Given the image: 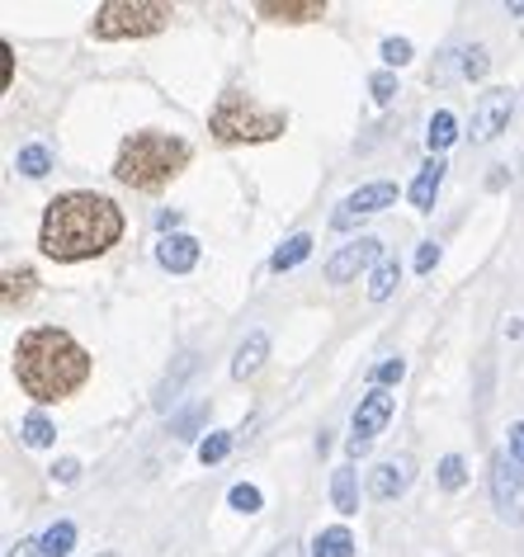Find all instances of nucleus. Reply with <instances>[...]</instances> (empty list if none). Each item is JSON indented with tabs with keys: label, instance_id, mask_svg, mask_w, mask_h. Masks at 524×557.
Here are the masks:
<instances>
[{
	"label": "nucleus",
	"instance_id": "38",
	"mask_svg": "<svg viewBox=\"0 0 524 557\" xmlns=\"http://www.w3.org/2000/svg\"><path fill=\"white\" fill-rule=\"evenodd\" d=\"M171 227H180V213H175V208H171V213H161V232L171 236Z\"/></svg>",
	"mask_w": 524,
	"mask_h": 557
},
{
	"label": "nucleus",
	"instance_id": "24",
	"mask_svg": "<svg viewBox=\"0 0 524 557\" xmlns=\"http://www.w3.org/2000/svg\"><path fill=\"white\" fill-rule=\"evenodd\" d=\"M24 444H29V449H48L52 444V435H58V430H52V421L43 411H34V416H24Z\"/></svg>",
	"mask_w": 524,
	"mask_h": 557
},
{
	"label": "nucleus",
	"instance_id": "18",
	"mask_svg": "<svg viewBox=\"0 0 524 557\" xmlns=\"http://www.w3.org/2000/svg\"><path fill=\"white\" fill-rule=\"evenodd\" d=\"M308 256H312V236H288V242L270 256V270L274 274H288V270H298Z\"/></svg>",
	"mask_w": 524,
	"mask_h": 557
},
{
	"label": "nucleus",
	"instance_id": "1",
	"mask_svg": "<svg viewBox=\"0 0 524 557\" xmlns=\"http://www.w3.org/2000/svg\"><path fill=\"white\" fill-rule=\"evenodd\" d=\"M123 236V208L104 194L90 189H72L58 194L43 208V227H38V250L58 264H76V260H95L109 246H118Z\"/></svg>",
	"mask_w": 524,
	"mask_h": 557
},
{
	"label": "nucleus",
	"instance_id": "13",
	"mask_svg": "<svg viewBox=\"0 0 524 557\" xmlns=\"http://www.w3.org/2000/svg\"><path fill=\"white\" fill-rule=\"evenodd\" d=\"M255 15L260 20H279V24H302V20H322L326 0H260Z\"/></svg>",
	"mask_w": 524,
	"mask_h": 557
},
{
	"label": "nucleus",
	"instance_id": "27",
	"mask_svg": "<svg viewBox=\"0 0 524 557\" xmlns=\"http://www.w3.org/2000/svg\"><path fill=\"white\" fill-rule=\"evenodd\" d=\"M463 482H467L463 458H459V454H445V458H439V486H445V492H459Z\"/></svg>",
	"mask_w": 524,
	"mask_h": 557
},
{
	"label": "nucleus",
	"instance_id": "34",
	"mask_svg": "<svg viewBox=\"0 0 524 557\" xmlns=\"http://www.w3.org/2000/svg\"><path fill=\"white\" fill-rule=\"evenodd\" d=\"M203 421V407H195V411H185L180 421H171V435H189V430H195Z\"/></svg>",
	"mask_w": 524,
	"mask_h": 557
},
{
	"label": "nucleus",
	"instance_id": "11",
	"mask_svg": "<svg viewBox=\"0 0 524 557\" xmlns=\"http://www.w3.org/2000/svg\"><path fill=\"white\" fill-rule=\"evenodd\" d=\"M411 478H416V463H411V458H383V463H374V472H369V496L397 500L411 486Z\"/></svg>",
	"mask_w": 524,
	"mask_h": 557
},
{
	"label": "nucleus",
	"instance_id": "23",
	"mask_svg": "<svg viewBox=\"0 0 524 557\" xmlns=\"http://www.w3.org/2000/svg\"><path fill=\"white\" fill-rule=\"evenodd\" d=\"M453 137H459V119H453L449 109H439V114L431 119V133H425V143H431V151H445Z\"/></svg>",
	"mask_w": 524,
	"mask_h": 557
},
{
	"label": "nucleus",
	"instance_id": "30",
	"mask_svg": "<svg viewBox=\"0 0 524 557\" xmlns=\"http://www.w3.org/2000/svg\"><path fill=\"white\" fill-rule=\"evenodd\" d=\"M402 379H407V364H402V359H383V364L374 369V383H378V387L402 383Z\"/></svg>",
	"mask_w": 524,
	"mask_h": 557
},
{
	"label": "nucleus",
	"instance_id": "29",
	"mask_svg": "<svg viewBox=\"0 0 524 557\" xmlns=\"http://www.w3.org/2000/svg\"><path fill=\"white\" fill-rule=\"evenodd\" d=\"M383 62H388V66H407L411 62V44H407V38H383Z\"/></svg>",
	"mask_w": 524,
	"mask_h": 557
},
{
	"label": "nucleus",
	"instance_id": "33",
	"mask_svg": "<svg viewBox=\"0 0 524 557\" xmlns=\"http://www.w3.org/2000/svg\"><path fill=\"white\" fill-rule=\"evenodd\" d=\"M52 478H58L62 486H72V482L80 478V463H76V458H62V463H58V468H52Z\"/></svg>",
	"mask_w": 524,
	"mask_h": 557
},
{
	"label": "nucleus",
	"instance_id": "22",
	"mask_svg": "<svg viewBox=\"0 0 524 557\" xmlns=\"http://www.w3.org/2000/svg\"><path fill=\"white\" fill-rule=\"evenodd\" d=\"M15 171L29 175V180H43L52 171V151L48 147H24L20 157H15Z\"/></svg>",
	"mask_w": 524,
	"mask_h": 557
},
{
	"label": "nucleus",
	"instance_id": "3",
	"mask_svg": "<svg viewBox=\"0 0 524 557\" xmlns=\"http://www.w3.org/2000/svg\"><path fill=\"white\" fill-rule=\"evenodd\" d=\"M189 143L185 137H171V133H133L123 137L118 147V161H114V180L128 189H161L171 185L175 175L189 165Z\"/></svg>",
	"mask_w": 524,
	"mask_h": 557
},
{
	"label": "nucleus",
	"instance_id": "4",
	"mask_svg": "<svg viewBox=\"0 0 524 557\" xmlns=\"http://www.w3.org/2000/svg\"><path fill=\"white\" fill-rule=\"evenodd\" d=\"M284 128H288L284 109H265L237 90H227L209 114V133L217 143H274V137H284Z\"/></svg>",
	"mask_w": 524,
	"mask_h": 557
},
{
	"label": "nucleus",
	"instance_id": "28",
	"mask_svg": "<svg viewBox=\"0 0 524 557\" xmlns=\"http://www.w3.org/2000/svg\"><path fill=\"white\" fill-rule=\"evenodd\" d=\"M487 72H491L487 48H467V52H463V76H467V81H482Z\"/></svg>",
	"mask_w": 524,
	"mask_h": 557
},
{
	"label": "nucleus",
	"instance_id": "17",
	"mask_svg": "<svg viewBox=\"0 0 524 557\" xmlns=\"http://www.w3.org/2000/svg\"><path fill=\"white\" fill-rule=\"evenodd\" d=\"M330 500H336L340 515H360V486H354V472L350 468L330 472Z\"/></svg>",
	"mask_w": 524,
	"mask_h": 557
},
{
	"label": "nucleus",
	"instance_id": "32",
	"mask_svg": "<svg viewBox=\"0 0 524 557\" xmlns=\"http://www.w3.org/2000/svg\"><path fill=\"white\" fill-rule=\"evenodd\" d=\"M435 264H439V246H435V242H425V246L416 250V270H421V274H431Z\"/></svg>",
	"mask_w": 524,
	"mask_h": 557
},
{
	"label": "nucleus",
	"instance_id": "36",
	"mask_svg": "<svg viewBox=\"0 0 524 557\" xmlns=\"http://www.w3.org/2000/svg\"><path fill=\"white\" fill-rule=\"evenodd\" d=\"M10 557H48V553H43V543H38V539H20Z\"/></svg>",
	"mask_w": 524,
	"mask_h": 557
},
{
	"label": "nucleus",
	"instance_id": "7",
	"mask_svg": "<svg viewBox=\"0 0 524 557\" xmlns=\"http://www.w3.org/2000/svg\"><path fill=\"white\" fill-rule=\"evenodd\" d=\"M392 203H397V185H388V180H378V185H364V189H354L350 199H340V208L330 213V227L345 232V227H354L360 218L383 213V208H392Z\"/></svg>",
	"mask_w": 524,
	"mask_h": 557
},
{
	"label": "nucleus",
	"instance_id": "40",
	"mask_svg": "<svg viewBox=\"0 0 524 557\" xmlns=\"http://www.w3.org/2000/svg\"><path fill=\"white\" fill-rule=\"evenodd\" d=\"M100 557H118V553H100Z\"/></svg>",
	"mask_w": 524,
	"mask_h": 557
},
{
	"label": "nucleus",
	"instance_id": "6",
	"mask_svg": "<svg viewBox=\"0 0 524 557\" xmlns=\"http://www.w3.org/2000/svg\"><path fill=\"white\" fill-rule=\"evenodd\" d=\"M491 496H496V510H501V520L510 524H524V463L515 458H496L491 463Z\"/></svg>",
	"mask_w": 524,
	"mask_h": 557
},
{
	"label": "nucleus",
	"instance_id": "35",
	"mask_svg": "<svg viewBox=\"0 0 524 557\" xmlns=\"http://www.w3.org/2000/svg\"><path fill=\"white\" fill-rule=\"evenodd\" d=\"M510 458H515V463H524V421L510 425Z\"/></svg>",
	"mask_w": 524,
	"mask_h": 557
},
{
	"label": "nucleus",
	"instance_id": "9",
	"mask_svg": "<svg viewBox=\"0 0 524 557\" xmlns=\"http://www.w3.org/2000/svg\"><path fill=\"white\" fill-rule=\"evenodd\" d=\"M388 416H392V397H388V387H374L369 397H360V407H354V435L345 449L350 454H364L369 444H374V435L383 425H388Z\"/></svg>",
	"mask_w": 524,
	"mask_h": 557
},
{
	"label": "nucleus",
	"instance_id": "15",
	"mask_svg": "<svg viewBox=\"0 0 524 557\" xmlns=\"http://www.w3.org/2000/svg\"><path fill=\"white\" fill-rule=\"evenodd\" d=\"M265 355H270V336H265V331H251V336L237 345V359H232V379H251V373H260Z\"/></svg>",
	"mask_w": 524,
	"mask_h": 557
},
{
	"label": "nucleus",
	"instance_id": "10",
	"mask_svg": "<svg viewBox=\"0 0 524 557\" xmlns=\"http://www.w3.org/2000/svg\"><path fill=\"white\" fill-rule=\"evenodd\" d=\"M510 109H515V95L510 90H487L477 100V109H473V143H491L496 133H506V123H510Z\"/></svg>",
	"mask_w": 524,
	"mask_h": 557
},
{
	"label": "nucleus",
	"instance_id": "31",
	"mask_svg": "<svg viewBox=\"0 0 524 557\" xmlns=\"http://www.w3.org/2000/svg\"><path fill=\"white\" fill-rule=\"evenodd\" d=\"M369 90H374V100H378V104H388L392 95H397V76H392V72H378V76H369Z\"/></svg>",
	"mask_w": 524,
	"mask_h": 557
},
{
	"label": "nucleus",
	"instance_id": "21",
	"mask_svg": "<svg viewBox=\"0 0 524 557\" xmlns=\"http://www.w3.org/2000/svg\"><path fill=\"white\" fill-rule=\"evenodd\" d=\"M38 288V274L34 270H10L5 274V308H20V302H29Z\"/></svg>",
	"mask_w": 524,
	"mask_h": 557
},
{
	"label": "nucleus",
	"instance_id": "8",
	"mask_svg": "<svg viewBox=\"0 0 524 557\" xmlns=\"http://www.w3.org/2000/svg\"><path fill=\"white\" fill-rule=\"evenodd\" d=\"M378 260H383V242L378 236H360V242H350L326 260V284H350L354 274L378 270Z\"/></svg>",
	"mask_w": 524,
	"mask_h": 557
},
{
	"label": "nucleus",
	"instance_id": "19",
	"mask_svg": "<svg viewBox=\"0 0 524 557\" xmlns=\"http://www.w3.org/2000/svg\"><path fill=\"white\" fill-rule=\"evenodd\" d=\"M397 284H402V264H397V260H388V256H383L378 260V270L374 274H369V298H374V302H383V298H392V288Z\"/></svg>",
	"mask_w": 524,
	"mask_h": 557
},
{
	"label": "nucleus",
	"instance_id": "37",
	"mask_svg": "<svg viewBox=\"0 0 524 557\" xmlns=\"http://www.w3.org/2000/svg\"><path fill=\"white\" fill-rule=\"evenodd\" d=\"M270 557H302V548H298V543H294V539H288V543H279V548H274Z\"/></svg>",
	"mask_w": 524,
	"mask_h": 557
},
{
	"label": "nucleus",
	"instance_id": "5",
	"mask_svg": "<svg viewBox=\"0 0 524 557\" xmlns=\"http://www.w3.org/2000/svg\"><path fill=\"white\" fill-rule=\"evenodd\" d=\"M171 24V5H157V0H109V5L95 10V38L104 44H123V38H147L161 34Z\"/></svg>",
	"mask_w": 524,
	"mask_h": 557
},
{
	"label": "nucleus",
	"instance_id": "16",
	"mask_svg": "<svg viewBox=\"0 0 524 557\" xmlns=\"http://www.w3.org/2000/svg\"><path fill=\"white\" fill-rule=\"evenodd\" d=\"M312 557H354V534H350L345 524L316 529V539H312Z\"/></svg>",
	"mask_w": 524,
	"mask_h": 557
},
{
	"label": "nucleus",
	"instance_id": "39",
	"mask_svg": "<svg viewBox=\"0 0 524 557\" xmlns=\"http://www.w3.org/2000/svg\"><path fill=\"white\" fill-rule=\"evenodd\" d=\"M506 336H510V341L524 336V322H520V317H510V322H506Z\"/></svg>",
	"mask_w": 524,
	"mask_h": 557
},
{
	"label": "nucleus",
	"instance_id": "26",
	"mask_svg": "<svg viewBox=\"0 0 524 557\" xmlns=\"http://www.w3.org/2000/svg\"><path fill=\"white\" fill-rule=\"evenodd\" d=\"M227 506H232V510H241V515H255L260 506H265V496H260V486L237 482V486L227 492Z\"/></svg>",
	"mask_w": 524,
	"mask_h": 557
},
{
	"label": "nucleus",
	"instance_id": "12",
	"mask_svg": "<svg viewBox=\"0 0 524 557\" xmlns=\"http://www.w3.org/2000/svg\"><path fill=\"white\" fill-rule=\"evenodd\" d=\"M157 260H161V270H171V274H189L199 264V242L185 232H171V236H161Z\"/></svg>",
	"mask_w": 524,
	"mask_h": 557
},
{
	"label": "nucleus",
	"instance_id": "2",
	"mask_svg": "<svg viewBox=\"0 0 524 557\" xmlns=\"http://www.w3.org/2000/svg\"><path fill=\"white\" fill-rule=\"evenodd\" d=\"M15 379L34 401L52 407V401L72 397L90 379V355L76 345L72 331L34 326L15 341Z\"/></svg>",
	"mask_w": 524,
	"mask_h": 557
},
{
	"label": "nucleus",
	"instance_id": "25",
	"mask_svg": "<svg viewBox=\"0 0 524 557\" xmlns=\"http://www.w3.org/2000/svg\"><path fill=\"white\" fill-rule=\"evenodd\" d=\"M232 454V430H213V435L199 440V463H223Z\"/></svg>",
	"mask_w": 524,
	"mask_h": 557
},
{
	"label": "nucleus",
	"instance_id": "20",
	"mask_svg": "<svg viewBox=\"0 0 524 557\" xmlns=\"http://www.w3.org/2000/svg\"><path fill=\"white\" fill-rule=\"evenodd\" d=\"M38 543H43L48 557H66V553L76 548V524H72V520H58V524L48 529V534H38Z\"/></svg>",
	"mask_w": 524,
	"mask_h": 557
},
{
	"label": "nucleus",
	"instance_id": "14",
	"mask_svg": "<svg viewBox=\"0 0 524 557\" xmlns=\"http://www.w3.org/2000/svg\"><path fill=\"white\" fill-rule=\"evenodd\" d=\"M445 171H449V165L435 157V161H425V165H421V175H416V180H411V189H407V194H411V203H416L421 213H431V208H435V194H439V185H445Z\"/></svg>",
	"mask_w": 524,
	"mask_h": 557
}]
</instances>
